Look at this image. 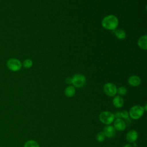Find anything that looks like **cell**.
Instances as JSON below:
<instances>
[{
  "label": "cell",
  "instance_id": "7",
  "mask_svg": "<svg viewBox=\"0 0 147 147\" xmlns=\"http://www.w3.org/2000/svg\"><path fill=\"white\" fill-rule=\"evenodd\" d=\"M114 127L116 130L122 131L125 130L126 123L122 118H118L114 121Z\"/></svg>",
  "mask_w": 147,
  "mask_h": 147
},
{
  "label": "cell",
  "instance_id": "20",
  "mask_svg": "<svg viewBox=\"0 0 147 147\" xmlns=\"http://www.w3.org/2000/svg\"><path fill=\"white\" fill-rule=\"evenodd\" d=\"M114 117L116 118V119H118V118H121V111H117L114 114Z\"/></svg>",
  "mask_w": 147,
  "mask_h": 147
},
{
  "label": "cell",
  "instance_id": "10",
  "mask_svg": "<svg viewBox=\"0 0 147 147\" xmlns=\"http://www.w3.org/2000/svg\"><path fill=\"white\" fill-rule=\"evenodd\" d=\"M113 104L117 109L121 108L123 106L124 100L120 95L115 96L113 99Z\"/></svg>",
  "mask_w": 147,
  "mask_h": 147
},
{
  "label": "cell",
  "instance_id": "1",
  "mask_svg": "<svg viewBox=\"0 0 147 147\" xmlns=\"http://www.w3.org/2000/svg\"><path fill=\"white\" fill-rule=\"evenodd\" d=\"M118 20L114 15H108L104 17L102 21V26L106 29L114 30L118 25Z\"/></svg>",
  "mask_w": 147,
  "mask_h": 147
},
{
  "label": "cell",
  "instance_id": "14",
  "mask_svg": "<svg viewBox=\"0 0 147 147\" xmlns=\"http://www.w3.org/2000/svg\"><path fill=\"white\" fill-rule=\"evenodd\" d=\"M113 33L119 40H123L126 38V32L122 29H115L113 30Z\"/></svg>",
  "mask_w": 147,
  "mask_h": 147
},
{
  "label": "cell",
  "instance_id": "15",
  "mask_svg": "<svg viewBox=\"0 0 147 147\" xmlns=\"http://www.w3.org/2000/svg\"><path fill=\"white\" fill-rule=\"evenodd\" d=\"M24 147H40V145L37 141L30 140L27 141L25 143Z\"/></svg>",
  "mask_w": 147,
  "mask_h": 147
},
{
  "label": "cell",
  "instance_id": "19",
  "mask_svg": "<svg viewBox=\"0 0 147 147\" xmlns=\"http://www.w3.org/2000/svg\"><path fill=\"white\" fill-rule=\"evenodd\" d=\"M121 118H124L126 119L129 118V113L126 110H122V111H121Z\"/></svg>",
  "mask_w": 147,
  "mask_h": 147
},
{
  "label": "cell",
  "instance_id": "23",
  "mask_svg": "<svg viewBox=\"0 0 147 147\" xmlns=\"http://www.w3.org/2000/svg\"><path fill=\"white\" fill-rule=\"evenodd\" d=\"M146 106H147V105H145V107L144 108V111H146Z\"/></svg>",
  "mask_w": 147,
  "mask_h": 147
},
{
  "label": "cell",
  "instance_id": "18",
  "mask_svg": "<svg viewBox=\"0 0 147 147\" xmlns=\"http://www.w3.org/2000/svg\"><path fill=\"white\" fill-rule=\"evenodd\" d=\"M33 65V61L31 59H27L25 60L23 62V66L25 68H30Z\"/></svg>",
  "mask_w": 147,
  "mask_h": 147
},
{
  "label": "cell",
  "instance_id": "17",
  "mask_svg": "<svg viewBox=\"0 0 147 147\" xmlns=\"http://www.w3.org/2000/svg\"><path fill=\"white\" fill-rule=\"evenodd\" d=\"M117 93H118L121 96L125 95L127 93V89L123 86L119 87V88H117Z\"/></svg>",
  "mask_w": 147,
  "mask_h": 147
},
{
  "label": "cell",
  "instance_id": "5",
  "mask_svg": "<svg viewBox=\"0 0 147 147\" xmlns=\"http://www.w3.org/2000/svg\"><path fill=\"white\" fill-rule=\"evenodd\" d=\"M7 67L10 70L12 71H18L22 67V63L18 59L11 58L7 60Z\"/></svg>",
  "mask_w": 147,
  "mask_h": 147
},
{
  "label": "cell",
  "instance_id": "2",
  "mask_svg": "<svg viewBox=\"0 0 147 147\" xmlns=\"http://www.w3.org/2000/svg\"><path fill=\"white\" fill-rule=\"evenodd\" d=\"M144 107L140 105H135L130 109L129 115L133 119H138L142 117L144 113Z\"/></svg>",
  "mask_w": 147,
  "mask_h": 147
},
{
  "label": "cell",
  "instance_id": "22",
  "mask_svg": "<svg viewBox=\"0 0 147 147\" xmlns=\"http://www.w3.org/2000/svg\"><path fill=\"white\" fill-rule=\"evenodd\" d=\"M123 147H132V146L130 144H127L125 145H124Z\"/></svg>",
  "mask_w": 147,
  "mask_h": 147
},
{
  "label": "cell",
  "instance_id": "6",
  "mask_svg": "<svg viewBox=\"0 0 147 147\" xmlns=\"http://www.w3.org/2000/svg\"><path fill=\"white\" fill-rule=\"evenodd\" d=\"M103 91L108 96H114L117 94V87L112 83H107L103 86Z\"/></svg>",
  "mask_w": 147,
  "mask_h": 147
},
{
  "label": "cell",
  "instance_id": "21",
  "mask_svg": "<svg viewBox=\"0 0 147 147\" xmlns=\"http://www.w3.org/2000/svg\"><path fill=\"white\" fill-rule=\"evenodd\" d=\"M65 82L67 84H72V78H67L65 80Z\"/></svg>",
  "mask_w": 147,
  "mask_h": 147
},
{
  "label": "cell",
  "instance_id": "11",
  "mask_svg": "<svg viewBox=\"0 0 147 147\" xmlns=\"http://www.w3.org/2000/svg\"><path fill=\"white\" fill-rule=\"evenodd\" d=\"M129 84L133 87H137L141 83V79L137 75H131L128 79Z\"/></svg>",
  "mask_w": 147,
  "mask_h": 147
},
{
  "label": "cell",
  "instance_id": "4",
  "mask_svg": "<svg viewBox=\"0 0 147 147\" xmlns=\"http://www.w3.org/2000/svg\"><path fill=\"white\" fill-rule=\"evenodd\" d=\"M86 83V78L84 75L77 74H75L72 78V84L73 86L76 88H82L83 87Z\"/></svg>",
  "mask_w": 147,
  "mask_h": 147
},
{
  "label": "cell",
  "instance_id": "16",
  "mask_svg": "<svg viewBox=\"0 0 147 147\" xmlns=\"http://www.w3.org/2000/svg\"><path fill=\"white\" fill-rule=\"evenodd\" d=\"M105 136L103 131H100L96 136V140L98 142H102L105 140Z\"/></svg>",
  "mask_w": 147,
  "mask_h": 147
},
{
  "label": "cell",
  "instance_id": "13",
  "mask_svg": "<svg viewBox=\"0 0 147 147\" xmlns=\"http://www.w3.org/2000/svg\"><path fill=\"white\" fill-rule=\"evenodd\" d=\"M76 90L75 87L73 86H68L64 90V94L68 98H71L75 94Z\"/></svg>",
  "mask_w": 147,
  "mask_h": 147
},
{
  "label": "cell",
  "instance_id": "12",
  "mask_svg": "<svg viewBox=\"0 0 147 147\" xmlns=\"http://www.w3.org/2000/svg\"><path fill=\"white\" fill-rule=\"evenodd\" d=\"M137 44L138 47L143 50H146L147 49V36L144 35L141 36L138 40Z\"/></svg>",
  "mask_w": 147,
  "mask_h": 147
},
{
  "label": "cell",
  "instance_id": "8",
  "mask_svg": "<svg viewBox=\"0 0 147 147\" xmlns=\"http://www.w3.org/2000/svg\"><path fill=\"white\" fill-rule=\"evenodd\" d=\"M103 132L105 137L109 138L114 137L116 134V130L115 129L113 126H111L110 125H107L104 127Z\"/></svg>",
  "mask_w": 147,
  "mask_h": 147
},
{
  "label": "cell",
  "instance_id": "9",
  "mask_svg": "<svg viewBox=\"0 0 147 147\" xmlns=\"http://www.w3.org/2000/svg\"><path fill=\"white\" fill-rule=\"evenodd\" d=\"M138 132L135 130H131L126 134V138L127 142L130 143H134L138 139Z\"/></svg>",
  "mask_w": 147,
  "mask_h": 147
},
{
  "label": "cell",
  "instance_id": "3",
  "mask_svg": "<svg viewBox=\"0 0 147 147\" xmlns=\"http://www.w3.org/2000/svg\"><path fill=\"white\" fill-rule=\"evenodd\" d=\"M99 118L101 122L107 125L112 123L115 119L114 114L109 111H104L101 112L99 114Z\"/></svg>",
  "mask_w": 147,
  "mask_h": 147
}]
</instances>
